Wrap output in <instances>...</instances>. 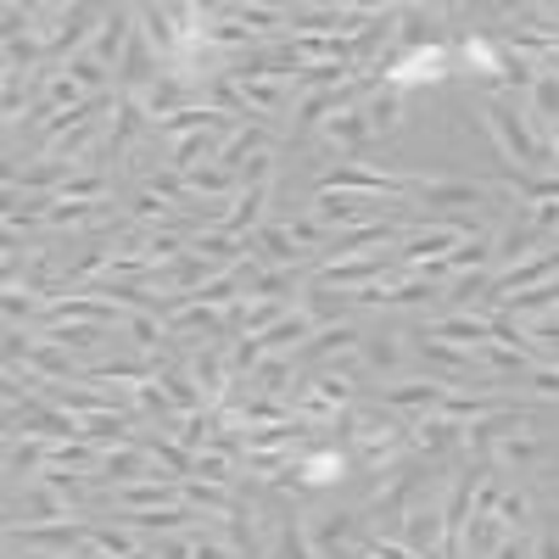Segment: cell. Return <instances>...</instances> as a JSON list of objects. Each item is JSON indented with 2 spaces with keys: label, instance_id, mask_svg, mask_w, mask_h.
<instances>
[{
  "label": "cell",
  "instance_id": "1",
  "mask_svg": "<svg viewBox=\"0 0 559 559\" xmlns=\"http://www.w3.org/2000/svg\"><path fill=\"white\" fill-rule=\"evenodd\" d=\"M481 118H487V129H492V140H498V157L515 163V174H548L543 140H537L532 118L515 112V102H509V96H487V102H481Z\"/></svg>",
  "mask_w": 559,
  "mask_h": 559
},
{
  "label": "cell",
  "instance_id": "2",
  "mask_svg": "<svg viewBox=\"0 0 559 559\" xmlns=\"http://www.w3.org/2000/svg\"><path fill=\"white\" fill-rule=\"evenodd\" d=\"M302 537L319 559H358L364 548V509H313L302 521Z\"/></svg>",
  "mask_w": 559,
  "mask_h": 559
},
{
  "label": "cell",
  "instance_id": "3",
  "mask_svg": "<svg viewBox=\"0 0 559 559\" xmlns=\"http://www.w3.org/2000/svg\"><path fill=\"white\" fill-rule=\"evenodd\" d=\"M51 521H84V515H79V509H73L62 492L45 487V481H23V487H12V515H7V532L51 526Z\"/></svg>",
  "mask_w": 559,
  "mask_h": 559
},
{
  "label": "cell",
  "instance_id": "4",
  "mask_svg": "<svg viewBox=\"0 0 559 559\" xmlns=\"http://www.w3.org/2000/svg\"><path fill=\"white\" fill-rule=\"evenodd\" d=\"M492 197H503V185H481V179H414V191H408V202H426L437 213H464Z\"/></svg>",
  "mask_w": 559,
  "mask_h": 559
},
{
  "label": "cell",
  "instance_id": "5",
  "mask_svg": "<svg viewBox=\"0 0 559 559\" xmlns=\"http://www.w3.org/2000/svg\"><path fill=\"white\" fill-rule=\"evenodd\" d=\"M140 481H168V476L157 471V459H152L146 448H140V442L102 448V476H96V487L118 492V487H140Z\"/></svg>",
  "mask_w": 559,
  "mask_h": 559
},
{
  "label": "cell",
  "instance_id": "6",
  "mask_svg": "<svg viewBox=\"0 0 559 559\" xmlns=\"http://www.w3.org/2000/svg\"><path fill=\"white\" fill-rule=\"evenodd\" d=\"M386 274H392V258L386 252H369V258H342V263H313L308 280L336 286V292H364V286H381Z\"/></svg>",
  "mask_w": 559,
  "mask_h": 559
},
{
  "label": "cell",
  "instance_id": "7",
  "mask_svg": "<svg viewBox=\"0 0 559 559\" xmlns=\"http://www.w3.org/2000/svg\"><path fill=\"white\" fill-rule=\"evenodd\" d=\"M442 397H448V381H442V376H431V369H419L414 381H386V386H381V403H386V408H397L403 419L431 414Z\"/></svg>",
  "mask_w": 559,
  "mask_h": 559
},
{
  "label": "cell",
  "instance_id": "8",
  "mask_svg": "<svg viewBox=\"0 0 559 559\" xmlns=\"http://www.w3.org/2000/svg\"><path fill=\"white\" fill-rule=\"evenodd\" d=\"M129 39H134V7H112L107 17H102V28H96V39L84 45V57H96L112 79H118V68H123V51H129Z\"/></svg>",
  "mask_w": 559,
  "mask_h": 559
},
{
  "label": "cell",
  "instance_id": "9",
  "mask_svg": "<svg viewBox=\"0 0 559 559\" xmlns=\"http://www.w3.org/2000/svg\"><path fill=\"white\" fill-rule=\"evenodd\" d=\"M7 437L79 442V414H68V408H28V414H7Z\"/></svg>",
  "mask_w": 559,
  "mask_h": 559
},
{
  "label": "cell",
  "instance_id": "10",
  "mask_svg": "<svg viewBox=\"0 0 559 559\" xmlns=\"http://www.w3.org/2000/svg\"><path fill=\"white\" fill-rule=\"evenodd\" d=\"M442 7H403L397 12V57H414V51H437L442 45Z\"/></svg>",
  "mask_w": 559,
  "mask_h": 559
},
{
  "label": "cell",
  "instance_id": "11",
  "mask_svg": "<svg viewBox=\"0 0 559 559\" xmlns=\"http://www.w3.org/2000/svg\"><path fill=\"white\" fill-rule=\"evenodd\" d=\"M459 437H464V426L459 419H448V414H419V419H408V448L419 453V459H442V453H459Z\"/></svg>",
  "mask_w": 559,
  "mask_h": 559
},
{
  "label": "cell",
  "instance_id": "12",
  "mask_svg": "<svg viewBox=\"0 0 559 559\" xmlns=\"http://www.w3.org/2000/svg\"><path fill=\"white\" fill-rule=\"evenodd\" d=\"M324 140H331L347 163H369V152H376V129H369V118H364L358 107L324 118Z\"/></svg>",
  "mask_w": 559,
  "mask_h": 559
},
{
  "label": "cell",
  "instance_id": "13",
  "mask_svg": "<svg viewBox=\"0 0 559 559\" xmlns=\"http://www.w3.org/2000/svg\"><path fill=\"white\" fill-rule=\"evenodd\" d=\"M419 336H431V342H448V347H464V353H481L492 336H487V319L471 308V313H442V319H426V331Z\"/></svg>",
  "mask_w": 559,
  "mask_h": 559
},
{
  "label": "cell",
  "instance_id": "14",
  "mask_svg": "<svg viewBox=\"0 0 559 559\" xmlns=\"http://www.w3.org/2000/svg\"><path fill=\"white\" fill-rule=\"evenodd\" d=\"M492 241H498V269H515V263L537 258L543 247H554V236H543V229H537L532 218H521V213H515V224H503ZM498 269H492V274H498Z\"/></svg>",
  "mask_w": 559,
  "mask_h": 559
},
{
  "label": "cell",
  "instance_id": "15",
  "mask_svg": "<svg viewBox=\"0 0 559 559\" xmlns=\"http://www.w3.org/2000/svg\"><path fill=\"white\" fill-rule=\"evenodd\" d=\"M17 537L28 554H79L90 537V521H51V526H28V532H7Z\"/></svg>",
  "mask_w": 559,
  "mask_h": 559
},
{
  "label": "cell",
  "instance_id": "16",
  "mask_svg": "<svg viewBox=\"0 0 559 559\" xmlns=\"http://www.w3.org/2000/svg\"><path fill=\"white\" fill-rule=\"evenodd\" d=\"M39 342H57L62 353L73 358H90V353H102V342L112 336V324H90V319H62V324H45V331H34Z\"/></svg>",
  "mask_w": 559,
  "mask_h": 559
},
{
  "label": "cell",
  "instance_id": "17",
  "mask_svg": "<svg viewBox=\"0 0 559 559\" xmlns=\"http://www.w3.org/2000/svg\"><path fill=\"white\" fill-rule=\"evenodd\" d=\"M252 258H263L269 269H313L308 252L292 241V229H286V224H263L258 236H252Z\"/></svg>",
  "mask_w": 559,
  "mask_h": 559
},
{
  "label": "cell",
  "instance_id": "18",
  "mask_svg": "<svg viewBox=\"0 0 559 559\" xmlns=\"http://www.w3.org/2000/svg\"><path fill=\"white\" fill-rule=\"evenodd\" d=\"M358 347H364V331L358 324H324V331L297 353V358H308V364H336V358H358Z\"/></svg>",
  "mask_w": 559,
  "mask_h": 559
},
{
  "label": "cell",
  "instance_id": "19",
  "mask_svg": "<svg viewBox=\"0 0 559 559\" xmlns=\"http://www.w3.org/2000/svg\"><path fill=\"white\" fill-rule=\"evenodd\" d=\"M292 39V51L302 68H336V62H353V39L342 34H286ZM358 68V62H353Z\"/></svg>",
  "mask_w": 559,
  "mask_h": 559
},
{
  "label": "cell",
  "instance_id": "20",
  "mask_svg": "<svg viewBox=\"0 0 559 559\" xmlns=\"http://www.w3.org/2000/svg\"><path fill=\"white\" fill-rule=\"evenodd\" d=\"M386 84H397V90H408V84H437V79H448V51L437 45V51H414V57H397L386 73H381Z\"/></svg>",
  "mask_w": 559,
  "mask_h": 559
},
{
  "label": "cell",
  "instance_id": "21",
  "mask_svg": "<svg viewBox=\"0 0 559 559\" xmlns=\"http://www.w3.org/2000/svg\"><path fill=\"white\" fill-rule=\"evenodd\" d=\"M319 336V324L302 313V308H292L286 319H280V324H269V331H263V353H280V358H297L308 342Z\"/></svg>",
  "mask_w": 559,
  "mask_h": 559
},
{
  "label": "cell",
  "instance_id": "22",
  "mask_svg": "<svg viewBox=\"0 0 559 559\" xmlns=\"http://www.w3.org/2000/svg\"><path fill=\"white\" fill-rule=\"evenodd\" d=\"M297 308L319 324V331H324V324H342L347 319V308H353V292H336V286H319V280H308V286L297 292Z\"/></svg>",
  "mask_w": 559,
  "mask_h": 559
},
{
  "label": "cell",
  "instance_id": "23",
  "mask_svg": "<svg viewBox=\"0 0 559 559\" xmlns=\"http://www.w3.org/2000/svg\"><path fill=\"white\" fill-rule=\"evenodd\" d=\"M274 146V129H263V123H236L224 134V152H218V168H229V174H241V163L247 157H258V152H269Z\"/></svg>",
  "mask_w": 559,
  "mask_h": 559
},
{
  "label": "cell",
  "instance_id": "24",
  "mask_svg": "<svg viewBox=\"0 0 559 559\" xmlns=\"http://www.w3.org/2000/svg\"><path fill=\"white\" fill-rule=\"evenodd\" d=\"M297 358H280V353H269L258 369H252V381L247 386H258V397H280V403H292V392H297Z\"/></svg>",
  "mask_w": 559,
  "mask_h": 559
},
{
  "label": "cell",
  "instance_id": "25",
  "mask_svg": "<svg viewBox=\"0 0 559 559\" xmlns=\"http://www.w3.org/2000/svg\"><path fill=\"white\" fill-rule=\"evenodd\" d=\"M347 459H353V453H342V448H313V453H302V459H297V487L308 492V487L342 481V476H347Z\"/></svg>",
  "mask_w": 559,
  "mask_h": 559
},
{
  "label": "cell",
  "instance_id": "26",
  "mask_svg": "<svg viewBox=\"0 0 559 559\" xmlns=\"http://www.w3.org/2000/svg\"><path fill=\"white\" fill-rule=\"evenodd\" d=\"M140 448H146L152 459H157V471L168 476V481H185V476H191L197 471V453L191 448H179L168 431H152V437H140Z\"/></svg>",
  "mask_w": 559,
  "mask_h": 559
},
{
  "label": "cell",
  "instance_id": "27",
  "mask_svg": "<svg viewBox=\"0 0 559 559\" xmlns=\"http://www.w3.org/2000/svg\"><path fill=\"white\" fill-rule=\"evenodd\" d=\"M358 112L369 118V129H376V134H392V129L403 123V90L381 79V84L364 96V107H358Z\"/></svg>",
  "mask_w": 559,
  "mask_h": 559
},
{
  "label": "cell",
  "instance_id": "28",
  "mask_svg": "<svg viewBox=\"0 0 559 559\" xmlns=\"http://www.w3.org/2000/svg\"><path fill=\"white\" fill-rule=\"evenodd\" d=\"M79 437L96 442V448H123V442H129V414H118V408L79 414Z\"/></svg>",
  "mask_w": 559,
  "mask_h": 559
},
{
  "label": "cell",
  "instance_id": "29",
  "mask_svg": "<svg viewBox=\"0 0 559 559\" xmlns=\"http://www.w3.org/2000/svg\"><path fill=\"white\" fill-rule=\"evenodd\" d=\"M174 503H185L179 481H140V487H118L112 492V509H174Z\"/></svg>",
  "mask_w": 559,
  "mask_h": 559
},
{
  "label": "cell",
  "instance_id": "30",
  "mask_svg": "<svg viewBox=\"0 0 559 559\" xmlns=\"http://www.w3.org/2000/svg\"><path fill=\"white\" fill-rule=\"evenodd\" d=\"M503 521L498 515H471V526H464V543H459V559H492V548L503 543Z\"/></svg>",
  "mask_w": 559,
  "mask_h": 559
},
{
  "label": "cell",
  "instance_id": "31",
  "mask_svg": "<svg viewBox=\"0 0 559 559\" xmlns=\"http://www.w3.org/2000/svg\"><path fill=\"white\" fill-rule=\"evenodd\" d=\"M191 476H197V481H213V487H229V492H236V487H241V459H229V453H218V448H202ZM191 476H185V481H191Z\"/></svg>",
  "mask_w": 559,
  "mask_h": 559
},
{
  "label": "cell",
  "instance_id": "32",
  "mask_svg": "<svg viewBox=\"0 0 559 559\" xmlns=\"http://www.w3.org/2000/svg\"><path fill=\"white\" fill-rule=\"evenodd\" d=\"M179 498L197 509V515H229V509H236V492L229 487H213V481H179Z\"/></svg>",
  "mask_w": 559,
  "mask_h": 559
},
{
  "label": "cell",
  "instance_id": "33",
  "mask_svg": "<svg viewBox=\"0 0 559 559\" xmlns=\"http://www.w3.org/2000/svg\"><path fill=\"white\" fill-rule=\"evenodd\" d=\"M464 68H471L476 79H492V84H498V73H503V45H498L492 34H471V39H464Z\"/></svg>",
  "mask_w": 559,
  "mask_h": 559
},
{
  "label": "cell",
  "instance_id": "34",
  "mask_svg": "<svg viewBox=\"0 0 559 559\" xmlns=\"http://www.w3.org/2000/svg\"><path fill=\"white\" fill-rule=\"evenodd\" d=\"M96 554H107V559H129L134 548H146V537L140 532H129V526H102V521H90V537H84Z\"/></svg>",
  "mask_w": 559,
  "mask_h": 559
},
{
  "label": "cell",
  "instance_id": "35",
  "mask_svg": "<svg viewBox=\"0 0 559 559\" xmlns=\"http://www.w3.org/2000/svg\"><path fill=\"white\" fill-rule=\"evenodd\" d=\"M537 459H543V437H537V431H532V437H503L498 453H492L498 471H532Z\"/></svg>",
  "mask_w": 559,
  "mask_h": 559
},
{
  "label": "cell",
  "instance_id": "36",
  "mask_svg": "<svg viewBox=\"0 0 559 559\" xmlns=\"http://www.w3.org/2000/svg\"><path fill=\"white\" fill-rule=\"evenodd\" d=\"M358 358L376 369L381 381H392V376H397V364H403V342H397V336H364Z\"/></svg>",
  "mask_w": 559,
  "mask_h": 559
},
{
  "label": "cell",
  "instance_id": "37",
  "mask_svg": "<svg viewBox=\"0 0 559 559\" xmlns=\"http://www.w3.org/2000/svg\"><path fill=\"white\" fill-rule=\"evenodd\" d=\"M526 118L532 123H559V73H537L532 96H526Z\"/></svg>",
  "mask_w": 559,
  "mask_h": 559
},
{
  "label": "cell",
  "instance_id": "38",
  "mask_svg": "<svg viewBox=\"0 0 559 559\" xmlns=\"http://www.w3.org/2000/svg\"><path fill=\"white\" fill-rule=\"evenodd\" d=\"M526 347H532V358H537V364H554V369H559V313H548V319H532Z\"/></svg>",
  "mask_w": 559,
  "mask_h": 559
},
{
  "label": "cell",
  "instance_id": "39",
  "mask_svg": "<svg viewBox=\"0 0 559 559\" xmlns=\"http://www.w3.org/2000/svg\"><path fill=\"white\" fill-rule=\"evenodd\" d=\"M102 197H112V174H84V168L57 191V202H102Z\"/></svg>",
  "mask_w": 559,
  "mask_h": 559
},
{
  "label": "cell",
  "instance_id": "40",
  "mask_svg": "<svg viewBox=\"0 0 559 559\" xmlns=\"http://www.w3.org/2000/svg\"><path fill=\"white\" fill-rule=\"evenodd\" d=\"M498 521H503V532H532V492L526 487H503Z\"/></svg>",
  "mask_w": 559,
  "mask_h": 559
},
{
  "label": "cell",
  "instance_id": "41",
  "mask_svg": "<svg viewBox=\"0 0 559 559\" xmlns=\"http://www.w3.org/2000/svg\"><path fill=\"white\" fill-rule=\"evenodd\" d=\"M274 559H319V554L308 548V537H302V521H286V526H280Z\"/></svg>",
  "mask_w": 559,
  "mask_h": 559
},
{
  "label": "cell",
  "instance_id": "42",
  "mask_svg": "<svg viewBox=\"0 0 559 559\" xmlns=\"http://www.w3.org/2000/svg\"><path fill=\"white\" fill-rule=\"evenodd\" d=\"M34 297L23 292V286H7V324H23V331H28V319H34Z\"/></svg>",
  "mask_w": 559,
  "mask_h": 559
},
{
  "label": "cell",
  "instance_id": "43",
  "mask_svg": "<svg viewBox=\"0 0 559 559\" xmlns=\"http://www.w3.org/2000/svg\"><path fill=\"white\" fill-rule=\"evenodd\" d=\"M521 386L537 392V397H559V369H554V364H537V369H526Z\"/></svg>",
  "mask_w": 559,
  "mask_h": 559
},
{
  "label": "cell",
  "instance_id": "44",
  "mask_svg": "<svg viewBox=\"0 0 559 559\" xmlns=\"http://www.w3.org/2000/svg\"><path fill=\"white\" fill-rule=\"evenodd\" d=\"M236 179H241V191H247V185H269V179H274V157H269V152H258V157H247Z\"/></svg>",
  "mask_w": 559,
  "mask_h": 559
},
{
  "label": "cell",
  "instance_id": "45",
  "mask_svg": "<svg viewBox=\"0 0 559 559\" xmlns=\"http://www.w3.org/2000/svg\"><path fill=\"white\" fill-rule=\"evenodd\" d=\"M286 229H292V241H297V247H302L308 258H313V252H324V247H319V236H324V229H319L313 218H292Z\"/></svg>",
  "mask_w": 559,
  "mask_h": 559
},
{
  "label": "cell",
  "instance_id": "46",
  "mask_svg": "<svg viewBox=\"0 0 559 559\" xmlns=\"http://www.w3.org/2000/svg\"><path fill=\"white\" fill-rule=\"evenodd\" d=\"M492 559H532V532H509V537L492 548Z\"/></svg>",
  "mask_w": 559,
  "mask_h": 559
},
{
  "label": "cell",
  "instance_id": "47",
  "mask_svg": "<svg viewBox=\"0 0 559 559\" xmlns=\"http://www.w3.org/2000/svg\"><path fill=\"white\" fill-rule=\"evenodd\" d=\"M152 554L157 559H191V537L174 532V537H152Z\"/></svg>",
  "mask_w": 559,
  "mask_h": 559
},
{
  "label": "cell",
  "instance_id": "48",
  "mask_svg": "<svg viewBox=\"0 0 559 559\" xmlns=\"http://www.w3.org/2000/svg\"><path fill=\"white\" fill-rule=\"evenodd\" d=\"M532 559H559V526L532 532Z\"/></svg>",
  "mask_w": 559,
  "mask_h": 559
},
{
  "label": "cell",
  "instance_id": "49",
  "mask_svg": "<svg viewBox=\"0 0 559 559\" xmlns=\"http://www.w3.org/2000/svg\"><path fill=\"white\" fill-rule=\"evenodd\" d=\"M548 498H554V509H559V481H554V487H548Z\"/></svg>",
  "mask_w": 559,
  "mask_h": 559
}]
</instances>
